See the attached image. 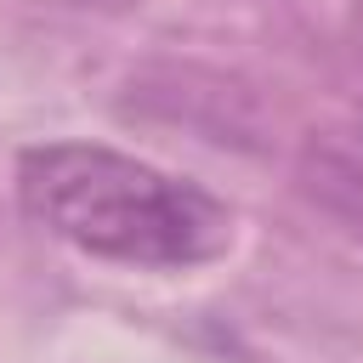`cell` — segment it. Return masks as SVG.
<instances>
[{
	"mask_svg": "<svg viewBox=\"0 0 363 363\" xmlns=\"http://www.w3.org/2000/svg\"><path fill=\"white\" fill-rule=\"evenodd\" d=\"M17 199L68 250L136 272L210 267L238 233L233 210L210 187L102 142L28 147L17 159Z\"/></svg>",
	"mask_w": 363,
	"mask_h": 363,
	"instance_id": "1",
	"label": "cell"
}]
</instances>
